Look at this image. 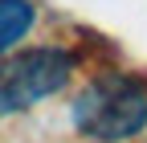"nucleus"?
I'll use <instances>...</instances> for the list:
<instances>
[{
    "mask_svg": "<svg viewBox=\"0 0 147 143\" xmlns=\"http://www.w3.org/2000/svg\"><path fill=\"white\" fill-rule=\"evenodd\" d=\"M74 127L102 143L131 139L147 127V90L123 74H102L74 98Z\"/></svg>",
    "mask_w": 147,
    "mask_h": 143,
    "instance_id": "obj_1",
    "label": "nucleus"
},
{
    "mask_svg": "<svg viewBox=\"0 0 147 143\" xmlns=\"http://www.w3.org/2000/svg\"><path fill=\"white\" fill-rule=\"evenodd\" d=\"M33 21H37V8L29 0H0V57L21 37H29Z\"/></svg>",
    "mask_w": 147,
    "mask_h": 143,
    "instance_id": "obj_3",
    "label": "nucleus"
},
{
    "mask_svg": "<svg viewBox=\"0 0 147 143\" xmlns=\"http://www.w3.org/2000/svg\"><path fill=\"white\" fill-rule=\"evenodd\" d=\"M74 74V57L65 49H25L16 57L0 61V119L12 111L41 102L49 94H57Z\"/></svg>",
    "mask_w": 147,
    "mask_h": 143,
    "instance_id": "obj_2",
    "label": "nucleus"
}]
</instances>
